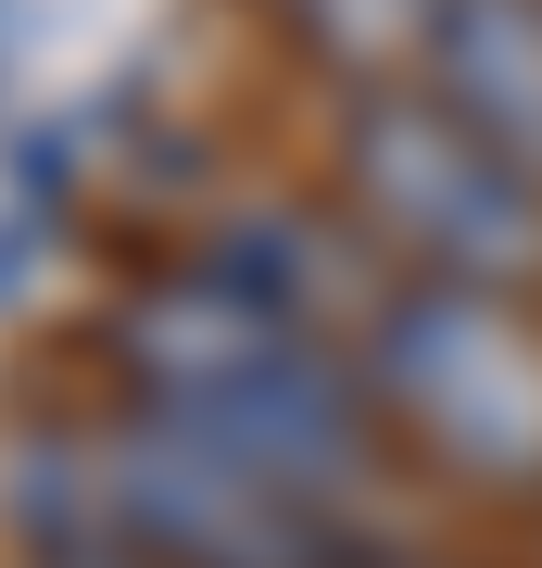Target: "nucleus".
<instances>
[{"label": "nucleus", "mask_w": 542, "mask_h": 568, "mask_svg": "<svg viewBox=\"0 0 542 568\" xmlns=\"http://www.w3.org/2000/svg\"><path fill=\"white\" fill-rule=\"evenodd\" d=\"M114 379H126L140 417L215 443L227 467L278 480L290 506H316L341 530H391L403 443H391L379 392H366V366L341 342H316V328L265 316L253 291L202 278V265L152 278L140 304L114 316Z\"/></svg>", "instance_id": "1"}, {"label": "nucleus", "mask_w": 542, "mask_h": 568, "mask_svg": "<svg viewBox=\"0 0 542 568\" xmlns=\"http://www.w3.org/2000/svg\"><path fill=\"white\" fill-rule=\"evenodd\" d=\"M0 518L25 556H140V568H391V530H341L215 443L114 405L101 429H25L0 455Z\"/></svg>", "instance_id": "2"}, {"label": "nucleus", "mask_w": 542, "mask_h": 568, "mask_svg": "<svg viewBox=\"0 0 542 568\" xmlns=\"http://www.w3.org/2000/svg\"><path fill=\"white\" fill-rule=\"evenodd\" d=\"M354 366L403 455L480 493H542V328L518 316V291L391 265V291L354 328Z\"/></svg>", "instance_id": "3"}, {"label": "nucleus", "mask_w": 542, "mask_h": 568, "mask_svg": "<svg viewBox=\"0 0 542 568\" xmlns=\"http://www.w3.org/2000/svg\"><path fill=\"white\" fill-rule=\"evenodd\" d=\"M341 215L417 278L467 291H542V178H518L467 114H442L417 77L341 102Z\"/></svg>", "instance_id": "4"}, {"label": "nucleus", "mask_w": 542, "mask_h": 568, "mask_svg": "<svg viewBox=\"0 0 542 568\" xmlns=\"http://www.w3.org/2000/svg\"><path fill=\"white\" fill-rule=\"evenodd\" d=\"M190 265H202V278H227V291H253L265 316L341 342V354H354L366 304L391 291V253L366 241L354 215H303V203H241V215H215Z\"/></svg>", "instance_id": "5"}, {"label": "nucleus", "mask_w": 542, "mask_h": 568, "mask_svg": "<svg viewBox=\"0 0 542 568\" xmlns=\"http://www.w3.org/2000/svg\"><path fill=\"white\" fill-rule=\"evenodd\" d=\"M417 89L467 114L518 178H542V0H442L417 39Z\"/></svg>", "instance_id": "6"}, {"label": "nucleus", "mask_w": 542, "mask_h": 568, "mask_svg": "<svg viewBox=\"0 0 542 568\" xmlns=\"http://www.w3.org/2000/svg\"><path fill=\"white\" fill-rule=\"evenodd\" d=\"M51 568H140V556H114V544H101V556H51Z\"/></svg>", "instance_id": "7"}, {"label": "nucleus", "mask_w": 542, "mask_h": 568, "mask_svg": "<svg viewBox=\"0 0 542 568\" xmlns=\"http://www.w3.org/2000/svg\"><path fill=\"white\" fill-rule=\"evenodd\" d=\"M429 13H442V0H429Z\"/></svg>", "instance_id": "8"}]
</instances>
